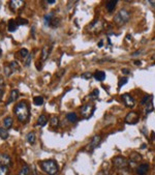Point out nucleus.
<instances>
[{"label": "nucleus", "mask_w": 155, "mask_h": 175, "mask_svg": "<svg viewBox=\"0 0 155 175\" xmlns=\"http://www.w3.org/2000/svg\"><path fill=\"white\" fill-rule=\"evenodd\" d=\"M14 112H15L16 116L21 122H25V121L28 120L29 118V108H28L27 104L25 102H20L19 104H17V106L14 109Z\"/></svg>", "instance_id": "1"}, {"label": "nucleus", "mask_w": 155, "mask_h": 175, "mask_svg": "<svg viewBox=\"0 0 155 175\" xmlns=\"http://www.w3.org/2000/svg\"><path fill=\"white\" fill-rule=\"evenodd\" d=\"M41 167L48 175H55L58 172V165L54 160H46L41 162Z\"/></svg>", "instance_id": "2"}, {"label": "nucleus", "mask_w": 155, "mask_h": 175, "mask_svg": "<svg viewBox=\"0 0 155 175\" xmlns=\"http://www.w3.org/2000/svg\"><path fill=\"white\" fill-rule=\"evenodd\" d=\"M130 19V13L127 11V9H120L118 13L115 15L114 17V22L116 23L118 26H121V25H124L129 21Z\"/></svg>", "instance_id": "3"}, {"label": "nucleus", "mask_w": 155, "mask_h": 175, "mask_svg": "<svg viewBox=\"0 0 155 175\" xmlns=\"http://www.w3.org/2000/svg\"><path fill=\"white\" fill-rule=\"evenodd\" d=\"M112 162H113L114 167L117 168V169H119V170H125L126 168L128 167V161L126 160L125 158L120 157V155L113 158Z\"/></svg>", "instance_id": "4"}, {"label": "nucleus", "mask_w": 155, "mask_h": 175, "mask_svg": "<svg viewBox=\"0 0 155 175\" xmlns=\"http://www.w3.org/2000/svg\"><path fill=\"white\" fill-rule=\"evenodd\" d=\"M95 112V106L92 104H85L81 108V114L85 119H89L92 117Z\"/></svg>", "instance_id": "5"}, {"label": "nucleus", "mask_w": 155, "mask_h": 175, "mask_svg": "<svg viewBox=\"0 0 155 175\" xmlns=\"http://www.w3.org/2000/svg\"><path fill=\"white\" fill-rule=\"evenodd\" d=\"M100 142H102V136H100V135H96V136L93 137V138L91 139L90 143L87 146V149H88L89 152H92L96 147H98Z\"/></svg>", "instance_id": "6"}, {"label": "nucleus", "mask_w": 155, "mask_h": 175, "mask_svg": "<svg viewBox=\"0 0 155 175\" xmlns=\"http://www.w3.org/2000/svg\"><path fill=\"white\" fill-rule=\"evenodd\" d=\"M138 119H140V116L137 112H129L127 113V115L125 116V122L128 123V124H135V123L138 122Z\"/></svg>", "instance_id": "7"}, {"label": "nucleus", "mask_w": 155, "mask_h": 175, "mask_svg": "<svg viewBox=\"0 0 155 175\" xmlns=\"http://www.w3.org/2000/svg\"><path fill=\"white\" fill-rule=\"evenodd\" d=\"M122 101H123L124 105H125L127 108H133L135 107V100L131 97V95L129 93H124L122 95Z\"/></svg>", "instance_id": "8"}, {"label": "nucleus", "mask_w": 155, "mask_h": 175, "mask_svg": "<svg viewBox=\"0 0 155 175\" xmlns=\"http://www.w3.org/2000/svg\"><path fill=\"white\" fill-rule=\"evenodd\" d=\"M25 2L24 1H21V0H11L9 2V8L13 11H20L21 8H23L24 6Z\"/></svg>", "instance_id": "9"}, {"label": "nucleus", "mask_w": 155, "mask_h": 175, "mask_svg": "<svg viewBox=\"0 0 155 175\" xmlns=\"http://www.w3.org/2000/svg\"><path fill=\"white\" fill-rule=\"evenodd\" d=\"M0 165L5 167H11L13 165L11 157L8 155H5V153H1L0 155Z\"/></svg>", "instance_id": "10"}, {"label": "nucleus", "mask_w": 155, "mask_h": 175, "mask_svg": "<svg viewBox=\"0 0 155 175\" xmlns=\"http://www.w3.org/2000/svg\"><path fill=\"white\" fill-rule=\"evenodd\" d=\"M148 170H149V165L146 163H143V164L138 165L137 168V174L138 175H146Z\"/></svg>", "instance_id": "11"}, {"label": "nucleus", "mask_w": 155, "mask_h": 175, "mask_svg": "<svg viewBox=\"0 0 155 175\" xmlns=\"http://www.w3.org/2000/svg\"><path fill=\"white\" fill-rule=\"evenodd\" d=\"M129 158H130V162H132V163H138V162H141V161L143 160L142 155H141L140 153H138V152L130 153V155H129Z\"/></svg>", "instance_id": "12"}, {"label": "nucleus", "mask_w": 155, "mask_h": 175, "mask_svg": "<svg viewBox=\"0 0 155 175\" xmlns=\"http://www.w3.org/2000/svg\"><path fill=\"white\" fill-rule=\"evenodd\" d=\"M93 77H94V79L96 81H99V82H102L105 79V73L102 71H96L94 75H93Z\"/></svg>", "instance_id": "13"}, {"label": "nucleus", "mask_w": 155, "mask_h": 175, "mask_svg": "<svg viewBox=\"0 0 155 175\" xmlns=\"http://www.w3.org/2000/svg\"><path fill=\"white\" fill-rule=\"evenodd\" d=\"M17 22H16V20H14V19H11V20L8 21V29L9 32H15L16 30H17Z\"/></svg>", "instance_id": "14"}, {"label": "nucleus", "mask_w": 155, "mask_h": 175, "mask_svg": "<svg viewBox=\"0 0 155 175\" xmlns=\"http://www.w3.org/2000/svg\"><path fill=\"white\" fill-rule=\"evenodd\" d=\"M53 19H54V13H49V14H47V15H44V25H51V23H52V21H53Z\"/></svg>", "instance_id": "15"}, {"label": "nucleus", "mask_w": 155, "mask_h": 175, "mask_svg": "<svg viewBox=\"0 0 155 175\" xmlns=\"http://www.w3.org/2000/svg\"><path fill=\"white\" fill-rule=\"evenodd\" d=\"M48 123V118H47L46 115H41L38 117V119H37V124L39 125V127H44V125Z\"/></svg>", "instance_id": "16"}, {"label": "nucleus", "mask_w": 155, "mask_h": 175, "mask_svg": "<svg viewBox=\"0 0 155 175\" xmlns=\"http://www.w3.org/2000/svg\"><path fill=\"white\" fill-rule=\"evenodd\" d=\"M26 139H27L28 143L30 144H34L35 143V140H36V136H35V134L33 132H30L27 134V136H26Z\"/></svg>", "instance_id": "17"}, {"label": "nucleus", "mask_w": 155, "mask_h": 175, "mask_svg": "<svg viewBox=\"0 0 155 175\" xmlns=\"http://www.w3.org/2000/svg\"><path fill=\"white\" fill-rule=\"evenodd\" d=\"M116 4H117V1H109V2H107V4H105V8H107L108 11L112 13V11L115 9V8H116Z\"/></svg>", "instance_id": "18"}, {"label": "nucleus", "mask_w": 155, "mask_h": 175, "mask_svg": "<svg viewBox=\"0 0 155 175\" xmlns=\"http://www.w3.org/2000/svg\"><path fill=\"white\" fill-rule=\"evenodd\" d=\"M18 94H19V91H18L17 89H13V90H11V97H9V100L8 101V104H11V102L16 101V100H17V97H18Z\"/></svg>", "instance_id": "19"}, {"label": "nucleus", "mask_w": 155, "mask_h": 175, "mask_svg": "<svg viewBox=\"0 0 155 175\" xmlns=\"http://www.w3.org/2000/svg\"><path fill=\"white\" fill-rule=\"evenodd\" d=\"M9 67H11L13 73H18V72H20V65L18 64L17 61H11V64H9Z\"/></svg>", "instance_id": "20"}, {"label": "nucleus", "mask_w": 155, "mask_h": 175, "mask_svg": "<svg viewBox=\"0 0 155 175\" xmlns=\"http://www.w3.org/2000/svg\"><path fill=\"white\" fill-rule=\"evenodd\" d=\"M13 118L11 117H5L3 120V124H4V127H5L6 130L9 129V127H13Z\"/></svg>", "instance_id": "21"}, {"label": "nucleus", "mask_w": 155, "mask_h": 175, "mask_svg": "<svg viewBox=\"0 0 155 175\" xmlns=\"http://www.w3.org/2000/svg\"><path fill=\"white\" fill-rule=\"evenodd\" d=\"M66 119L69 121V122H76L78 120V116L74 112H70L66 115Z\"/></svg>", "instance_id": "22"}, {"label": "nucleus", "mask_w": 155, "mask_h": 175, "mask_svg": "<svg viewBox=\"0 0 155 175\" xmlns=\"http://www.w3.org/2000/svg\"><path fill=\"white\" fill-rule=\"evenodd\" d=\"M29 173H30V169L28 167V165H24V166L21 168L20 171H19V175H29Z\"/></svg>", "instance_id": "23"}, {"label": "nucleus", "mask_w": 155, "mask_h": 175, "mask_svg": "<svg viewBox=\"0 0 155 175\" xmlns=\"http://www.w3.org/2000/svg\"><path fill=\"white\" fill-rule=\"evenodd\" d=\"M49 53H50V50L48 49V47H44L41 50V60H46L49 56Z\"/></svg>", "instance_id": "24"}, {"label": "nucleus", "mask_w": 155, "mask_h": 175, "mask_svg": "<svg viewBox=\"0 0 155 175\" xmlns=\"http://www.w3.org/2000/svg\"><path fill=\"white\" fill-rule=\"evenodd\" d=\"M8 137V132L4 127H0V138L2 140H6Z\"/></svg>", "instance_id": "25"}, {"label": "nucleus", "mask_w": 155, "mask_h": 175, "mask_svg": "<svg viewBox=\"0 0 155 175\" xmlns=\"http://www.w3.org/2000/svg\"><path fill=\"white\" fill-rule=\"evenodd\" d=\"M154 110V107H153V100H151L148 104H146V109H145V112H146V114L150 113V112H152Z\"/></svg>", "instance_id": "26"}, {"label": "nucleus", "mask_w": 155, "mask_h": 175, "mask_svg": "<svg viewBox=\"0 0 155 175\" xmlns=\"http://www.w3.org/2000/svg\"><path fill=\"white\" fill-rule=\"evenodd\" d=\"M33 103L35 106H41L44 104V97H35L33 99Z\"/></svg>", "instance_id": "27"}, {"label": "nucleus", "mask_w": 155, "mask_h": 175, "mask_svg": "<svg viewBox=\"0 0 155 175\" xmlns=\"http://www.w3.org/2000/svg\"><path fill=\"white\" fill-rule=\"evenodd\" d=\"M58 125H59V119H58V117H56V116L52 117L51 118V127H57Z\"/></svg>", "instance_id": "28"}, {"label": "nucleus", "mask_w": 155, "mask_h": 175, "mask_svg": "<svg viewBox=\"0 0 155 175\" xmlns=\"http://www.w3.org/2000/svg\"><path fill=\"white\" fill-rule=\"evenodd\" d=\"M16 22H17L18 26H22V25H27L28 24V21L26 20V19H22V18H20V17L17 18Z\"/></svg>", "instance_id": "29"}, {"label": "nucleus", "mask_w": 155, "mask_h": 175, "mask_svg": "<svg viewBox=\"0 0 155 175\" xmlns=\"http://www.w3.org/2000/svg\"><path fill=\"white\" fill-rule=\"evenodd\" d=\"M19 54L22 58H26L28 57V55H29V52H28L27 49H21L20 51H19Z\"/></svg>", "instance_id": "30"}, {"label": "nucleus", "mask_w": 155, "mask_h": 175, "mask_svg": "<svg viewBox=\"0 0 155 175\" xmlns=\"http://www.w3.org/2000/svg\"><path fill=\"white\" fill-rule=\"evenodd\" d=\"M128 82V78H126V77H124V78H121L120 80H119V83H118V88L120 89L123 85H125L126 83Z\"/></svg>", "instance_id": "31"}, {"label": "nucleus", "mask_w": 155, "mask_h": 175, "mask_svg": "<svg viewBox=\"0 0 155 175\" xmlns=\"http://www.w3.org/2000/svg\"><path fill=\"white\" fill-rule=\"evenodd\" d=\"M8 167L2 166V165H0V175H8Z\"/></svg>", "instance_id": "32"}, {"label": "nucleus", "mask_w": 155, "mask_h": 175, "mask_svg": "<svg viewBox=\"0 0 155 175\" xmlns=\"http://www.w3.org/2000/svg\"><path fill=\"white\" fill-rule=\"evenodd\" d=\"M151 100H153V97H152V95H146V97H144V99L142 100V102H141V104L142 105H145V104H148V102H150Z\"/></svg>", "instance_id": "33"}, {"label": "nucleus", "mask_w": 155, "mask_h": 175, "mask_svg": "<svg viewBox=\"0 0 155 175\" xmlns=\"http://www.w3.org/2000/svg\"><path fill=\"white\" fill-rule=\"evenodd\" d=\"M4 74H5L6 77H9L11 74H13V72H11L9 65H4Z\"/></svg>", "instance_id": "34"}, {"label": "nucleus", "mask_w": 155, "mask_h": 175, "mask_svg": "<svg viewBox=\"0 0 155 175\" xmlns=\"http://www.w3.org/2000/svg\"><path fill=\"white\" fill-rule=\"evenodd\" d=\"M110 172H109V168H107V169H102L99 172L97 173V175H109Z\"/></svg>", "instance_id": "35"}, {"label": "nucleus", "mask_w": 155, "mask_h": 175, "mask_svg": "<svg viewBox=\"0 0 155 175\" xmlns=\"http://www.w3.org/2000/svg\"><path fill=\"white\" fill-rule=\"evenodd\" d=\"M98 93H99V91H98V89H95L94 91H93V92L90 94V97H91L92 100H95L96 97H98Z\"/></svg>", "instance_id": "36"}, {"label": "nucleus", "mask_w": 155, "mask_h": 175, "mask_svg": "<svg viewBox=\"0 0 155 175\" xmlns=\"http://www.w3.org/2000/svg\"><path fill=\"white\" fill-rule=\"evenodd\" d=\"M82 78L83 79H86V80H89V79L91 78V77H92V74L91 73H84L83 75H82Z\"/></svg>", "instance_id": "37"}, {"label": "nucleus", "mask_w": 155, "mask_h": 175, "mask_svg": "<svg viewBox=\"0 0 155 175\" xmlns=\"http://www.w3.org/2000/svg\"><path fill=\"white\" fill-rule=\"evenodd\" d=\"M3 95H4V89L3 87H0V102L3 100Z\"/></svg>", "instance_id": "38"}, {"label": "nucleus", "mask_w": 155, "mask_h": 175, "mask_svg": "<svg viewBox=\"0 0 155 175\" xmlns=\"http://www.w3.org/2000/svg\"><path fill=\"white\" fill-rule=\"evenodd\" d=\"M31 58H32V56H31V55H28L27 60H26V62H25V65H26V66H28V65H29L30 61H31Z\"/></svg>", "instance_id": "39"}, {"label": "nucleus", "mask_w": 155, "mask_h": 175, "mask_svg": "<svg viewBox=\"0 0 155 175\" xmlns=\"http://www.w3.org/2000/svg\"><path fill=\"white\" fill-rule=\"evenodd\" d=\"M0 87H4V81L2 78H0Z\"/></svg>", "instance_id": "40"}, {"label": "nucleus", "mask_w": 155, "mask_h": 175, "mask_svg": "<svg viewBox=\"0 0 155 175\" xmlns=\"http://www.w3.org/2000/svg\"><path fill=\"white\" fill-rule=\"evenodd\" d=\"M122 73L125 74V75H127V74H129V71H128L127 69H122Z\"/></svg>", "instance_id": "41"}, {"label": "nucleus", "mask_w": 155, "mask_h": 175, "mask_svg": "<svg viewBox=\"0 0 155 175\" xmlns=\"http://www.w3.org/2000/svg\"><path fill=\"white\" fill-rule=\"evenodd\" d=\"M48 3L49 4H55L56 1H55V0H48Z\"/></svg>", "instance_id": "42"}, {"label": "nucleus", "mask_w": 155, "mask_h": 175, "mask_svg": "<svg viewBox=\"0 0 155 175\" xmlns=\"http://www.w3.org/2000/svg\"><path fill=\"white\" fill-rule=\"evenodd\" d=\"M155 138V134H154V132H152L151 133V140H154Z\"/></svg>", "instance_id": "43"}, {"label": "nucleus", "mask_w": 155, "mask_h": 175, "mask_svg": "<svg viewBox=\"0 0 155 175\" xmlns=\"http://www.w3.org/2000/svg\"><path fill=\"white\" fill-rule=\"evenodd\" d=\"M135 65H140L141 64V61H140V60H135Z\"/></svg>", "instance_id": "44"}, {"label": "nucleus", "mask_w": 155, "mask_h": 175, "mask_svg": "<svg viewBox=\"0 0 155 175\" xmlns=\"http://www.w3.org/2000/svg\"><path fill=\"white\" fill-rule=\"evenodd\" d=\"M98 47H102V41H100L99 43H98Z\"/></svg>", "instance_id": "45"}, {"label": "nucleus", "mask_w": 155, "mask_h": 175, "mask_svg": "<svg viewBox=\"0 0 155 175\" xmlns=\"http://www.w3.org/2000/svg\"><path fill=\"white\" fill-rule=\"evenodd\" d=\"M1 54H2V51H1V49H0V57H1Z\"/></svg>", "instance_id": "46"}, {"label": "nucleus", "mask_w": 155, "mask_h": 175, "mask_svg": "<svg viewBox=\"0 0 155 175\" xmlns=\"http://www.w3.org/2000/svg\"><path fill=\"white\" fill-rule=\"evenodd\" d=\"M0 5H1V3H0Z\"/></svg>", "instance_id": "47"}]
</instances>
